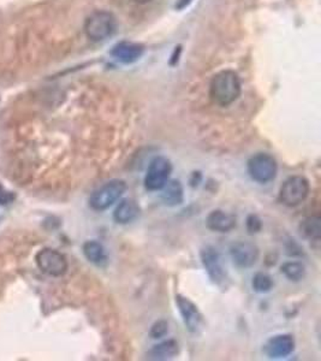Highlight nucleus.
<instances>
[{
	"mask_svg": "<svg viewBox=\"0 0 321 361\" xmlns=\"http://www.w3.org/2000/svg\"><path fill=\"white\" fill-rule=\"evenodd\" d=\"M242 83L234 70H222L210 83V97L218 106H230L241 97Z\"/></svg>",
	"mask_w": 321,
	"mask_h": 361,
	"instance_id": "f257e3e1",
	"label": "nucleus"
},
{
	"mask_svg": "<svg viewBox=\"0 0 321 361\" xmlns=\"http://www.w3.org/2000/svg\"><path fill=\"white\" fill-rule=\"evenodd\" d=\"M118 23L115 15L108 11H95L84 23L87 37L94 42H105L117 32Z\"/></svg>",
	"mask_w": 321,
	"mask_h": 361,
	"instance_id": "f03ea898",
	"label": "nucleus"
},
{
	"mask_svg": "<svg viewBox=\"0 0 321 361\" xmlns=\"http://www.w3.org/2000/svg\"><path fill=\"white\" fill-rule=\"evenodd\" d=\"M127 183L122 180H108L107 183L95 189L89 197V207L98 212H103L115 205L127 192Z\"/></svg>",
	"mask_w": 321,
	"mask_h": 361,
	"instance_id": "7ed1b4c3",
	"label": "nucleus"
},
{
	"mask_svg": "<svg viewBox=\"0 0 321 361\" xmlns=\"http://www.w3.org/2000/svg\"><path fill=\"white\" fill-rule=\"evenodd\" d=\"M247 171L251 180L256 183L268 185L276 178L278 173V164L275 157L271 154L256 153L248 160Z\"/></svg>",
	"mask_w": 321,
	"mask_h": 361,
	"instance_id": "20e7f679",
	"label": "nucleus"
},
{
	"mask_svg": "<svg viewBox=\"0 0 321 361\" xmlns=\"http://www.w3.org/2000/svg\"><path fill=\"white\" fill-rule=\"evenodd\" d=\"M309 192L310 185L305 176H291L280 187L278 199L287 207H296L308 197Z\"/></svg>",
	"mask_w": 321,
	"mask_h": 361,
	"instance_id": "39448f33",
	"label": "nucleus"
},
{
	"mask_svg": "<svg viewBox=\"0 0 321 361\" xmlns=\"http://www.w3.org/2000/svg\"><path fill=\"white\" fill-rule=\"evenodd\" d=\"M172 173V164L166 157L158 156L149 163L144 176V188L149 192H160Z\"/></svg>",
	"mask_w": 321,
	"mask_h": 361,
	"instance_id": "423d86ee",
	"label": "nucleus"
},
{
	"mask_svg": "<svg viewBox=\"0 0 321 361\" xmlns=\"http://www.w3.org/2000/svg\"><path fill=\"white\" fill-rule=\"evenodd\" d=\"M202 267L207 272L212 283L222 286L227 281V269L222 265V257L213 246L206 245L200 250Z\"/></svg>",
	"mask_w": 321,
	"mask_h": 361,
	"instance_id": "0eeeda50",
	"label": "nucleus"
},
{
	"mask_svg": "<svg viewBox=\"0 0 321 361\" xmlns=\"http://www.w3.org/2000/svg\"><path fill=\"white\" fill-rule=\"evenodd\" d=\"M37 265L46 275L62 277L65 275L69 264L65 255L54 248H44L35 257Z\"/></svg>",
	"mask_w": 321,
	"mask_h": 361,
	"instance_id": "6e6552de",
	"label": "nucleus"
},
{
	"mask_svg": "<svg viewBox=\"0 0 321 361\" xmlns=\"http://www.w3.org/2000/svg\"><path fill=\"white\" fill-rule=\"evenodd\" d=\"M176 306L181 314L182 320L186 325L187 330L191 334H199L203 328V317L198 306L187 296L176 295Z\"/></svg>",
	"mask_w": 321,
	"mask_h": 361,
	"instance_id": "1a4fd4ad",
	"label": "nucleus"
},
{
	"mask_svg": "<svg viewBox=\"0 0 321 361\" xmlns=\"http://www.w3.org/2000/svg\"><path fill=\"white\" fill-rule=\"evenodd\" d=\"M230 257L239 269H251L260 258L259 247L249 241H236L230 246Z\"/></svg>",
	"mask_w": 321,
	"mask_h": 361,
	"instance_id": "9d476101",
	"label": "nucleus"
},
{
	"mask_svg": "<svg viewBox=\"0 0 321 361\" xmlns=\"http://www.w3.org/2000/svg\"><path fill=\"white\" fill-rule=\"evenodd\" d=\"M295 338L289 334H282L271 337L264 345V352L271 359H282L293 354L295 350Z\"/></svg>",
	"mask_w": 321,
	"mask_h": 361,
	"instance_id": "9b49d317",
	"label": "nucleus"
},
{
	"mask_svg": "<svg viewBox=\"0 0 321 361\" xmlns=\"http://www.w3.org/2000/svg\"><path fill=\"white\" fill-rule=\"evenodd\" d=\"M206 226L210 231L227 234L235 229L236 218L222 209H213L206 218Z\"/></svg>",
	"mask_w": 321,
	"mask_h": 361,
	"instance_id": "f8f14e48",
	"label": "nucleus"
},
{
	"mask_svg": "<svg viewBox=\"0 0 321 361\" xmlns=\"http://www.w3.org/2000/svg\"><path fill=\"white\" fill-rule=\"evenodd\" d=\"M144 46L136 42H118L117 45L112 49V57L117 59L118 62L123 64H132L137 62L142 54H144Z\"/></svg>",
	"mask_w": 321,
	"mask_h": 361,
	"instance_id": "ddd939ff",
	"label": "nucleus"
},
{
	"mask_svg": "<svg viewBox=\"0 0 321 361\" xmlns=\"http://www.w3.org/2000/svg\"><path fill=\"white\" fill-rule=\"evenodd\" d=\"M141 209L139 204L130 197L120 200L113 211V219L118 224H129L136 221L140 216Z\"/></svg>",
	"mask_w": 321,
	"mask_h": 361,
	"instance_id": "4468645a",
	"label": "nucleus"
},
{
	"mask_svg": "<svg viewBox=\"0 0 321 361\" xmlns=\"http://www.w3.org/2000/svg\"><path fill=\"white\" fill-rule=\"evenodd\" d=\"M178 353H180V345L177 341L170 338L153 345L147 353V357L149 360H170L177 357Z\"/></svg>",
	"mask_w": 321,
	"mask_h": 361,
	"instance_id": "2eb2a0df",
	"label": "nucleus"
},
{
	"mask_svg": "<svg viewBox=\"0 0 321 361\" xmlns=\"http://www.w3.org/2000/svg\"><path fill=\"white\" fill-rule=\"evenodd\" d=\"M161 200L170 207L180 206L184 202V189L178 180H169L161 188Z\"/></svg>",
	"mask_w": 321,
	"mask_h": 361,
	"instance_id": "dca6fc26",
	"label": "nucleus"
},
{
	"mask_svg": "<svg viewBox=\"0 0 321 361\" xmlns=\"http://www.w3.org/2000/svg\"><path fill=\"white\" fill-rule=\"evenodd\" d=\"M82 252L87 260L96 267H106L108 263L106 250L99 241H95V240L86 241L83 243Z\"/></svg>",
	"mask_w": 321,
	"mask_h": 361,
	"instance_id": "f3484780",
	"label": "nucleus"
},
{
	"mask_svg": "<svg viewBox=\"0 0 321 361\" xmlns=\"http://www.w3.org/2000/svg\"><path fill=\"white\" fill-rule=\"evenodd\" d=\"M300 233L309 241L319 243L321 238V224L319 216H310L303 219L300 224Z\"/></svg>",
	"mask_w": 321,
	"mask_h": 361,
	"instance_id": "a211bd4d",
	"label": "nucleus"
},
{
	"mask_svg": "<svg viewBox=\"0 0 321 361\" xmlns=\"http://www.w3.org/2000/svg\"><path fill=\"white\" fill-rule=\"evenodd\" d=\"M280 272L291 282H300L305 279L306 267L300 262H287L280 267Z\"/></svg>",
	"mask_w": 321,
	"mask_h": 361,
	"instance_id": "6ab92c4d",
	"label": "nucleus"
},
{
	"mask_svg": "<svg viewBox=\"0 0 321 361\" xmlns=\"http://www.w3.org/2000/svg\"><path fill=\"white\" fill-rule=\"evenodd\" d=\"M273 286H275L273 279L266 272H258L251 281V287L254 289V292L259 293V294L271 292Z\"/></svg>",
	"mask_w": 321,
	"mask_h": 361,
	"instance_id": "aec40b11",
	"label": "nucleus"
},
{
	"mask_svg": "<svg viewBox=\"0 0 321 361\" xmlns=\"http://www.w3.org/2000/svg\"><path fill=\"white\" fill-rule=\"evenodd\" d=\"M168 333H169V323L166 320L161 319L158 320L152 325L149 335L154 340H158V338H163V337L166 336Z\"/></svg>",
	"mask_w": 321,
	"mask_h": 361,
	"instance_id": "412c9836",
	"label": "nucleus"
},
{
	"mask_svg": "<svg viewBox=\"0 0 321 361\" xmlns=\"http://www.w3.org/2000/svg\"><path fill=\"white\" fill-rule=\"evenodd\" d=\"M246 226H247L249 234H256L263 228V222H261L259 216L249 214L247 217V221H246Z\"/></svg>",
	"mask_w": 321,
	"mask_h": 361,
	"instance_id": "4be33fe9",
	"label": "nucleus"
},
{
	"mask_svg": "<svg viewBox=\"0 0 321 361\" xmlns=\"http://www.w3.org/2000/svg\"><path fill=\"white\" fill-rule=\"evenodd\" d=\"M13 200H15V194L13 192H8L4 187L0 185V205H8Z\"/></svg>",
	"mask_w": 321,
	"mask_h": 361,
	"instance_id": "5701e85b",
	"label": "nucleus"
},
{
	"mask_svg": "<svg viewBox=\"0 0 321 361\" xmlns=\"http://www.w3.org/2000/svg\"><path fill=\"white\" fill-rule=\"evenodd\" d=\"M191 1H193V0H178V3L176 4V8L182 10V8H187Z\"/></svg>",
	"mask_w": 321,
	"mask_h": 361,
	"instance_id": "b1692460",
	"label": "nucleus"
},
{
	"mask_svg": "<svg viewBox=\"0 0 321 361\" xmlns=\"http://www.w3.org/2000/svg\"><path fill=\"white\" fill-rule=\"evenodd\" d=\"M132 1H135L137 4H146V3H149L151 0H132Z\"/></svg>",
	"mask_w": 321,
	"mask_h": 361,
	"instance_id": "393cba45",
	"label": "nucleus"
}]
</instances>
